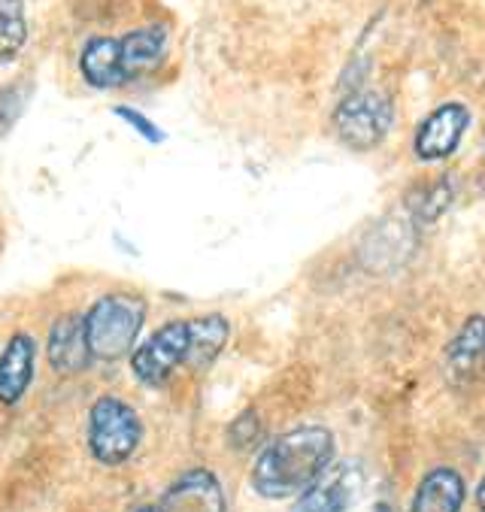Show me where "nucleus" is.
Wrapping results in <instances>:
<instances>
[{"instance_id": "obj_18", "label": "nucleus", "mask_w": 485, "mask_h": 512, "mask_svg": "<svg viewBox=\"0 0 485 512\" xmlns=\"http://www.w3.org/2000/svg\"><path fill=\"white\" fill-rule=\"evenodd\" d=\"M228 440H231V446H234L237 452H246V449H252V446L261 440V419H258L255 409H246L243 416H237V419L231 422Z\"/></svg>"}, {"instance_id": "obj_6", "label": "nucleus", "mask_w": 485, "mask_h": 512, "mask_svg": "<svg viewBox=\"0 0 485 512\" xmlns=\"http://www.w3.org/2000/svg\"><path fill=\"white\" fill-rule=\"evenodd\" d=\"M467 128H470V110L464 104L452 100V104L437 107L416 128V137H413L416 158L419 161H443V158H449L461 146Z\"/></svg>"}, {"instance_id": "obj_4", "label": "nucleus", "mask_w": 485, "mask_h": 512, "mask_svg": "<svg viewBox=\"0 0 485 512\" xmlns=\"http://www.w3.org/2000/svg\"><path fill=\"white\" fill-rule=\"evenodd\" d=\"M392 125H395V104L385 91H370V88L352 91L334 110L337 137L358 152L376 149L388 137Z\"/></svg>"}, {"instance_id": "obj_8", "label": "nucleus", "mask_w": 485, "mask_h": 512, "mask_svg": "<svg viewBox=\"0 0 485 512\" xmlns=\"http://www.w3.org/2000/svg\"><path fill=\"white\" fill-rule=\"evenodd\" d=\"M164 512H228V497L213 470H188L182 473L161 500Z\"/></svg>"}, {"instance_id": "obj_13", "label": "nucleus", "mask_w": 485, "mask_h": 512, "mask_svg": "<svg viewBox=\"0 0 485 512\" xmlns=\"http://www.w3.org/2000/svg\"><path fill=\"white\" fill-rule=\"evenodd\" d=\"M122 64H125V76L128 82L152 73L167 52V31L161 25H149V28H137L131 34H125L122 40Z\"/></svg>"}, {"instance_id": "obj_10", "label": "nucleus", "mask_w": 485, "mask_h": 512, "mask_svg": "<svg viewBox=\"0 0 485 512\" xmlns=\"http://www.w3.org/2000/svg\"><path fill=\"white\" fill-rule=\"evenodd\" d=\"M37 346L28 331H16L0 352V403L16 406L34 379Z\"/></svg>"}, {"instance_id": "obj_12", "label": "nucleus", "mask_w": 485, "mask_h": 512, "mask_svg": "<svg viewBox=\"0 0 485 512\" xmlns=\"http://www.w3.org/2000/svg\"><path fill=\"white\" fill-rule=\"evenodd\" d=\"M79 73L91 88H119L128 82L122 64V43L116 37H94L79 55Z\"/></svg>"}, {"instance_id": "obj_16", "label": "nucleus", "mask_w": 485, "mask_h": 512, "mask_svg": "<svg viewBox=\"0 0 485 512\" xmlns=\"http://www.w3.org/2000/svg\"><path fill=\"white\" fill-rule=\"evenodd\" d=\"M28 43V19L22 0H0V61H13Z\"/></svg>"}, {"instance_id": "obj_2", "label": "nucleus", "mask_w": 485, "mask_h": 512, "mask_svg": "<svg viewBox=\"0 0 485 512\" xmlns=\"http://www.w3.org/2000/svg\"><path fill=\"white\" fill-rule=\"evenodd\" d=\"M82 322L94 361H122L137 349V337L146 325V300L134 291L104 294L88 306Z\"/></svg>"}, {"instance_id": "obj_11", "label": "nucleus", "mask_w": 485, "mask_h": 512, "mask_svg": "<svg viewBox=\"0 0 485 512\" xmlns=\"http://www.w3.org/2000/svg\"><path fill=\"white\" fill-rule=\"evenodd\" d=\"M467 497L464 476L455 467H434L413 491L410 512H461Z\"/></svg>"}, {"instance_id": "obj_14", "label": "nucleus", "mask_w": 485, "mask_h": 512, "mask_svg": "<svg viewBox=\"0 0 485 512\" xmlns=\"http://www.w3.org/2000/svg\"><path fill=\"white\" fill-rule=\"evenodd\" d=\"M188 325H191V352L185 367L207 370L225 352L231 340V322L222 313H207L198 319H188Z\"/></svg>"}, {"instance_id": "obj_5", "label": "nucleus", "mask_w": 485, "mask_h": 512, "mask_svg": "<svg viewBox=\"0 0 485 512\" xmlns=\"http://www.w3.org/2000/svg\"><path fill=\"white\" fill-rule=\"evenodd\" d=\"M188 352H191V325L188 319H176L161 325L158 331H152V337H146L134 355H131V373L137 376V382L149 385V388H161L167 385V379L188 364Z\"/></svg>"}, {"instance_id": "obj_3", "label": "nucleus", "mask_w": 485, "mask_h": 512, "mask_svg": "<svg viewBox=\"0 0 485 512\" xmlns=\"http://www.w3.org/2000/svg\"><path fill=\"white\" fill-rule=\"evenodd\" d=\"M143 440L137 409L122 397H97L88 413V452L97 464H125Z\"/></svg>"}, {"instance_id": "obj_19", "label": "nucleus", "mask_w": 485, "mask_h": 512, "mask_svg": "<svg viewBox=\"0 0 485 512\" xmlns=\"http://www.w3.org/2000/svg\"><path fill=\"white\" fill-rule=\"evenodd\" d=\"M116 116L119 119H125L143 140H149V143H161L164 140V134L158 131V125H152L146 116H140L137 110H131V107H116Z\"/></svg>"}, {"instance_id": "obj_9", "label": "nucleus", "mask_w": 485, "mask_h": 512, "mask_svg": "<svg viewBox=\"0 0 485 512\" xmlns=\"http://www.w3.org/2000/svg\"><path fill=\"white\" fill-rule=\"evenodd\" d=\"M46 355L49 364L58 376H76L82 373L94 355L88 349V337H85V322L82 316H61L52 328H49V340H46Z\"/></svg>"}, {"instance_id": "obj_7", "label": "nucleus", "mask_w": 485, "mask_h": 512, "mask_svg": "<svg viewBox=\"0 0 485 512\" xmlns=\"http://www.w3.org/2000/svg\"><path fill=\"white\" fill-rule=\"evenodd\" d=\"M361 488L355 464H331L304 494L295 497L291 512H346Z\"/></svg>"}, {"instance_id": "obj_17", "label": "nucleus", "mask_w": 485, "mask_h": 512, "mask_svg": "<svg viewBox=\"0 0 485 512\" xmlns=\"http://www.w3.org/2000/svg\"><path fill=\"white\" fill-rule=\"evenodd\" d=\"M449 207V185L446 182H431L422 185L419 200H410V210L416 213V219H437L443 216V210Z\"/></svg>"}, {"instance_id": "obj_15", "label": "nucleus", "mask_w": 485, "mask_h": 512, "mask_svg": "<svg viewBox=\"0 0 485 512\" xmlns=\"http://www.w3.org/2000/svg\"><path fill=\"white\" fill-rule=\"evenodd\" d=\"M446 358L455 373H473L479 364H485V316L476 313L461 322L458 334L446 349Z\"/></svg>"}, {"instance_id": "obj_1", "label": "nucleus", "mask_w": 485, "mask_h": 512, "mask_svg": "<svg viewBox=\"0 0 485 512\" xmlns=\"http://www.w3.org/2000/svg\"><path fill=\"white\" fill-rule=\"evenodd\" d=\"M334 464V434L325 425H301L270 440L252 464V488L264 500L304 494Z\"/></svg>"}, {"instance_id": "obj_21", "label": "nucleus", "mask_w": 485, "mask_h": 512, "mask_svg": "<svg viewBox=\"0 0 485 512\" xmlns=\"http://www.w3.org/2000/svg\"><path fill=\"white\" fill-rule=\"evenodd\" d=\"M134 512H164V509H161V503H146V506H140Z\"/></svg>"}, {"instance_id": "obj_20", "label": "nucleus", "mask_w": 485, "mask_h": 512, "mask_svg": "<svg viewBox=\"0 0 485 512\" xmlns=\"http://www.w3.org/2000/svg\"><path fill=\"white\" fill-rule=\"evenodd\" d=\"M476 506H479V512H485V476L476 485Z\"/></svg>"}]
</instances>
